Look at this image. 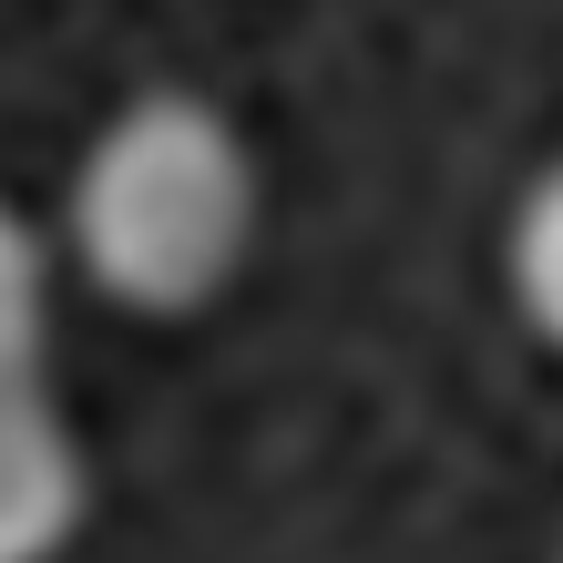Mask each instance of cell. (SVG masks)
<instances>
[{"label":"cell","mask_w":563,"mask_h":563,"mask_svg":"<svg viewBox=\"0 0 563 563\" xmlns=\"http://www.w3.org/2000/svg\"><path fill=\"white\" fill-rule=\"evenodd\" d=\"M52 400V267L42 236L0 206V420Z\"/></svg>","instance_id":"3957f363"},{"label":"cell","mask_w":563,"mask_h":563,"mask_svg":"<svg viewBox=\"0 0 563 563\" xmlns=\"http://www.w3.org/2000/svg\"><path fill=\"white\" fill-rule=\"evenodd\" d=\"M512 297H522V318H533V339L563 349V164L512 216Z\"/></svg>","instance_id":"277c9868"},{"label":"cell","mask_w":563,"mask_h":563,"mask_svg":"<svg viewBox=\"0 0 563 563\" xmlns=\"http://www.w3.org/2000/svg\"><path fill=\"white\" fill-rule=\"evenodd\" d=\"M256 164L206 92H134L73 175V256L134 318H185L246 267Z\"/></svg>","instance_id":"6da1fadb"},{"label":"cell","mask_w":563,"mask_h":563,"mask_svg":"<svg viewBox=\"0 0 563 563\" xmlns=\"http://www.w3.org/2000/svg\"><path fill=\"white\" fill-rule=\"evenodd\" d=\"M82 522V451L62 400L0 420V563H52Z\"/></svg>","instance_id":"7a4b0ae2"}]
</instances>
